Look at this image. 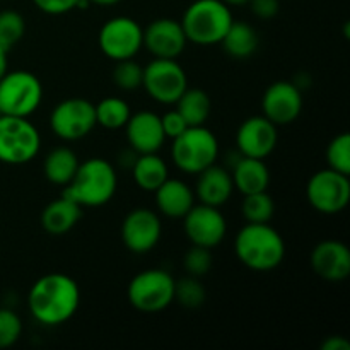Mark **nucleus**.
Masks as SVG:
<instances>
[{
	"instance_id": "obj_3",
	"label": "nucleus",
	"mask_w": 350,
	"mask_h": 350,
	"mask_svg": "<svg viewBox=\"0 0 350 350\" xmlns=\"http://www.w3.org/2000/svg\"><path fill=\"white\" fill-rule=\"evenodd\" d=\"M236 258L253 272H272L286 258V241L270 224H250L236 234Z\"/></svg>"
},
{
	"instance_id": "obj_40",
	"label": "nucleus",
	"mask_w": 350,
	"mask_h": 350,
	"mask_svg": "<svg viewBox=\"0 0 350 350\" xmlns=\"http://www.w3.org/2000/svg\"><path fill=\"white\" fill-rule=\"evenodd\" d=\"M7 53H9V51L0 48V79L7 74Z\"/></svg>"
},
{
	"instance_id": "obj_2",
	"label": "nucleus",
	"mask_w": 350,
	"mask_h": 350,
	"mask_svg": "<svg viewBox=\"0 0 350 350\" xmlns=\"http://www.w3.org/2000/svg\"><path fill=\"white\" fill-rule=\"evenodd\" d=\"M118 188V174L111 163L92 157L79 164L74 178L62 190V197L84 207H103L108 204Z\"/></svg>"
},
{
	"instance_id": "obj_33",
	"label": "nucleus",
	"mask_w": 350,
	"mask_h": 350,
	"mask_svg": "<svg viewBox=\"0 0 350 350\" xmlns=\"http://www.w3.org/2000/svg\"><path fill=\"white\" fill-rule=\"evenodd\" d=\"M328 167L350 176V135L347 132L335 137L327 147Z\"/></svg>"
},
{
	"instance_id": "obj_43",
	"label": "nucleus",
	"mask_w": 350,
	"mask_h": 350,
	"mask_svg": "<svg viewBox=\"0 0 350 350\" xmlns=\"http://www.w3.org/2000/svg\"><path fill=\"white\" fill-rule=\"evenodd\" d=\"M0 116H2V113H0Z\"/></svg>"
},
{
	"instance_id": "obj_39",
	"label": "nucleus",
	"mask_w": 350,
	"mask_h": 350,
	"mask_svg": "<svg viewBox=\"0 0 350 350\" xmlns=\"http://www.w3.org/2000/svg\"><path fill=\"white\" fill-rule=\"evenodd\" d=\"M321 350H350V342L345 337L340 335H334V337H328L327 340L321 344Z\"/></svg>"
},
{
	"instance_id": "obj_22",
	"label": "nucleus",
	"mask_w": 350,
	"mask_h": 350,
	"mask_svg": "<svg viewBox=\"0 0 350 350\" xmlns=\"http://www.w3.org/2000/svg\"><path fill=\"white\" fill-rule=\"evenodd\" d=\"M231 176L234 190H238L243 195L269 190L270 170L265 164V159L241 156L238 163L232 166Z\"/></svg>"
},
{
	"instance_id": "obj_29",
	"label": "nucleus",
	"mask_w": 350,
	"mask_h": 350,
	"mask_svg": "<svg viewBox=\"0 0 350 350\" xmlns=\"http://www.w3.org/2000/svg\"><path fill=\"white\" fill-rule=\"evenodd\" d=\"M241 214L250 224H270L275 214V202L269 191L243 195Z\"/></svg>"
},
{
	"instance_id": "obj_1",
	"label": "nucleus",
	"mask_w": 350,
	"mask_h": 350,
	"mask_svg": "<svg viewBox=\"0 0 350 350\" xmlns=\"http://www.w3.org/2000/svg\"><path fill=\"white\" fill-rule=\"evenodd\" d=\"M81 289L65 273H48L40 277L27 294V308L38 323L44 327L64 325L77 313Z\"/></svg>"
},
{
	"instance_id": "obj_42",
	"label": "nucleus",
	"mask_w": 350,
	"mask_h": 350,
	"mask_svg": "<svg viewBox=\"0 0 350 350\" xmlns=\"http://www.w3.org/2000/svg\"><path fill=\"white\" fill-rule=\"evenodd\" d=\"M222 2L229 7H236V5H245V3H248L250 0H222Z\"/></svg>"
},
{
	"instance_id": "obj_25",
	"label": "nucleus",
	"mask_w": 350,
	"mask_h": 350,
	"mask_svg": "<svg viewBox=\"0 0 350 350\" xmlns=\"http://www.w3.org/2000/svg\"><path fill=\"white\" fill-rule=\"evenodd\" d=\"M79 161L77 154L68 147H57L51 150L43 161V174L50 183L58 187H67L77 171Z\"/></svg>"
},
{
	"instance_id": "obj_9",
	"label": "nucleus",
	"mask_w": 350,
	"mask_h": 350,
	"mask_svg": "<svg viewBox=\"0 0 350 350\" xmlns=\"http://www.w3.org/2000/svg\"><path fill=\"white\" fill-rule=\"evenodd\" d=\"M306 198L311 207L320 214H340L350 202L349 176L330 167L318 171L308 181Z\"/></svg>"
},
{
	"instance_id": "obj_38",
	"label": "nucleus",
	"mask_w": 350,
	"mask_h": 350,
	"mask_svg": "<svg viewBox=\"0 0 350 350\" xmlns=\"http://www.w3.org/2000/svg\"><path fill=\"white\" fill-rule=\"evenodd\" d=\"M252 12L260 19H272L279 14L280 2L279 0H250Z\"/></svg>"
},
{
	"instance_id": "obj_12",
	"label": "nucleus",
	"mask_w": 350,
	"mask_h": 350,
	"mask_svg": "<svg viewBox=\"0 0 350 350\" xmlns=\"http://www.w3.org/2000/svg\"><path fill=\"white\" fill-rule=\"evenodd\" d=\"M142 88L154 101L161 105H174L188 88L187 72L176 60L154 58L144 68Z\"/></svg>"
},
{
	"instance_id": "obj_35",
	"label": "nucleus",
	"mask_w": 350,
	"mask_h": 350,
	"mask_svg": "<svg viewBox=\"0 0 350 350\" xmlns=\"http://www.w3.org/2000/svg\"><path fill=\"white\" fill-rule=\"evenodd\" d=\"M23 335V323L17 313L9 308H0V350L9 349Z\"/></svg>"
},
{
	"instance_id": "obj_16",
	"label": "nucleus",
	"mask_w": 350,
	"mask_h": 350,
	"mask_svg": "<svg viewBox=\"0 0 350 350\" xmlns=\"http://www.w3.org/2000/svg\"><path fill=\"white\" fill-rule=\"evenodd\" d=\"M277 142V125L263 115L246 118L236 132V149L245 157L267 159L275 150Z\"/></svg>"
},
{
	"instance_id": "obj_19",
	"label": "nucleus",
	"mask_w": 350,
	"mask_h": 350,
	"mask_svg": "<svg viewBox=\"0 0 350 350\" xmlns=\"http://www.w3.org/2000/svg\"><path fill=\"white\" fill-rule=\"evenodd\" d=\"M123 129H125L129 147L139 154L157 152L166 140L161 125V116L154 111L133 113Z\"/></svg>"
},
{
	"instance_id": "obj_4",
	"label": "nucleus",
	"mask_w": 350,
	"mask_h": 350,
	"mask_svg": "<svg viewBox=\"0 0 350 350\" xmlns=\"http://www.w3.org/2000/svg\"><path fill=\"white\" fill-rule=\"evenodd\" d=\"M232 21L231 9L222 0H195L187 7L180 23L188 41L211 46L221 43Z\"/></svg>"
},
{
	"instance_id": "obj_6",
	"label": "nucleus",
	"mask_w": 350,
	"mask_h": 350,
	"mask_svg": "<svg viewBox=\"0 0 350 350\" xmlns=\"http://www.w3.org/2000/svg\"><path fill=\"white\" fill-rule=\"evenodd\" d=\"M174 282L176 280L166 270H144L130 280L126 289L129 303L140 313H161L173 304Z\"/></svg>"
},
{
	"instance_id": "obj_21",
	"label": "nucleus",
	"mask_w": 350,
	"mask_h": 350,
	"mask_svg": "<svg viewBox=\"0 0 350 350\" xmlns=\"http://www.w3.org/2000/svg\"><path fill=\"white\" fill-rule=\"evenodd\" d=\"M154 193L157 211L170 219H183L195 205L193 190L176 178H167Z\"/></svg>"
},
{
	"instance_id": "obj_7",
	"label": "nucleus",
	"mask_w": 350,
	"mask_h": 350,
	"mask_svg": "<svg viewBox=\"0 0 350 350\" xmlns=\"http://www.w3.org/2000/svg\"><path fill=\"white\" fill-rule=\"evenodd\" d=\"M41 149L36 126L23 116H0V163L19 166L31 163Z\"/></svg>"
},
{
	"instance_id": "obj_26",
	"label": "nucleus",
	"mask_w": 350,
	"mask_h": 350,
	"mask_svg": "<svg viewBox=\"0 0 350 350\" xmlns=\"http://www.w3.org/2000/svg\"><path fill=\"white\" fill-rule=\"evenodd\" d=\"M167 164L163 157L154 154H139L135 164L132 166L133 180L137 187L144 191H156L167 180Z\"/></svg>"
},
{
	"instance_id": "obj_8",
	"label": "nucleus",
	"mask_w": 350,
	"mask_h": 350,
	"mask_svg": "<svg viewBox=\"0 0 350 350\" xmlns=\"http://www.w3.org/2000/svg\"><path fill=\"white\" fill-rule=\"evenodd\" d=\"M43 99L40 79L27 70L9 72L0 79V113L9 116L33 115Z\"/></svg>"
},
{
	"instance_id": "obj_24",
	"label": "nucleus",
	"mask_w": 350,
	"mask_h": 350,
	"mask_svg": "<svg viewBox=\"0 0 350 350\" xmlns=\"http://www.w3.org/2000/svg\"><path fill=\"white\" fill-rule=\"evenodd\" d=\"M219 44H222L229 57L243 60V58H250L258 50L260 38L252 24L245 23V21H232L228 33L224 34Z\"/></svg>"
},
{
	"instance_id": "obj_11",
	"label": "nucleus",
	"mask_w": 350,
	"mask_h": 350,
	"mask_svg": "<svg viewBox=\"0 0 350 350\" xmlns=\"http://www.w3.org/2000/svg\"><path fill=\"white\" fill-rule=\"evenodd\" d=\"M94 105L84 98H68L58 103L50 116V126L55 135L67 142L88 137L96 129Z\"/></svg>"
},
{
	"instance_id": "obj_27",
	"label": "nucleus",
	"mask_w": 350,
	"mask_h": 350,
	"mask_svg": "<svg viewBox=\"0 0 350 350\" xmlns=\"http://www.w3.org/2000/svg\"><path fill=\"white\" fill-rule=\"evenodd\" d=\"M176 105L178 113L183 116L188 126H200L205 125L212 113L211 96L198 88H187L183 94L178 98Z\"/></svg>"
},
{
	"instance_id": "obj_32",
	"label": "nucleus",
	"mask_w": 350,
	"mask_h": 350,
	"mask_svg": "<svg viewBox=\"0 0 350 350\" xmlns=\"http://www.w3.org/2000/svg\"><path fill=\"white\" fill-rule=\"evenodd\" d=\"M26 33V21L16 10L0 12V48L5 51L12 50L14 44L19 43Z\"/></svg>"
},
{
	"instance_id": "obj_15",
	"label": "nucleus",
	"mask_w": 350,
	"mask_h": 350,
	"mask_svg": "<svg viewBox=\"0 0 350 350\" xmlns=\"http://www.w3.org/2000/svg\"><path fill=\"white\" fill-rule=\"evenodd\" d=\"M303 91L291 81H277L265 89L262 111L265 118L279 125H289L303 111Z\"/></svg>"
},
{
	"instance_id": "obj_23",
	"label": "nucleus",
	"mask_w": 350,
	"mask_h": 350,
	"mask_svg": "<svg viewBox=\"0 0 350 350\" xmlns=\"http://www.w3.org/2000/svg\"><path fill=\"white\" fill-rule=\"evenodd\" d=\"M82 217V207L68 198L60 197L50 202L41 212V228L53 236L67 234Z\"/></svg>"
},
{
	"instance_id": "obj_13",
	"label": "nucleus",
	"mask_w": 350,
	"mask_h": 350,
	"mask_svg": "<svg viewBox=\"0 0 350 350\" xmlns=\"http://www.w3.org/2000/svg\"><path fill=\"white\" fill-rule=\"evenodd\" d=\"M185 234L191 245L215 248L221 245L228 232V222L219 207L212 205H193L183 217Z\"/></svg>"
},
{
	"instance_id": "obj_30",
	"label": "nucleus",
	"mask_w": 350,
	"mask_h": 350,
	"mask_svg": "<svg viewBox=\"0 0 350 350\" xmlns=\"http://www.w3.org/2000/svg\"><path fill=\"white\" fill-rule=\"evenodd\" d=\"M205 297L207 293L200 277L187 275L174 282V301L185 310H198L205 303Z\"/></svg>"
},
{
	"instance_id": "obj_5",
	"label": "nucleus",
	"mask_w": 350,
	"mask_h": 350,
	"mask_svg": "<svg viewBox=\"0 0 350 350\" xmlns=\"http://www.w3.org/2000/svg\"><path fill=\"white\" fill-rule=\"evenodd\" d=\"M171 156L178 170L183 173H202L205 167L212 166L217 161V137L205 125L188 126L181 135L173 139Z\"/></svg>"
},
{
	"instance_id": "obj_20",
	"label": "nucleus",
	"mask_w": 350,
	"mask_h": 350,
	"mask_svg": "<svg viewBox=\"0 0 350 350\" xmlns=\"http://www.w3.org/2000/svg\"><path fill=\"white\" fill-rule=\"evenodd\" d=\"M232 191H234V183H232L231 171L214 163L198 173L193 193L200 204L221 208L231 198Z\"/></svg>"
},
{
	"instance_id": "obj_10",
	"label": "nucleus",
	"mask_w": 350,
	"mask_h": 350,
	"mask_svg": "<svg viewBox=\"0 0 350 350\" xmlns=\"http://www.w3.org/2000/svg\"><path fill=\"white\" fill-rule=\"evenodd\" d=\"M98 44L99 50L115 62L133 58L144 46V29L132 17H113L99 29Z\"/></svg>"
},
{
	"instance_id": "obj_18",
	"label": "nucleus",
	"mask_w": 350,
	"mask_h": 350,
	"mask_svg": "<svg viewBox=\"0 0 350 350\" xmlns=\"http://www.w3.org/2000/svg\"><path fill=\"white\" fill-rule=\"evenodd\" d=\"M311 269L327 282H344L350 275V250L337 239L318 243L310 256Z\"/></svg>"
},
{
	"instance_id": "obj_31",
	"label": "nucleus",
	"mask_w": 350,
	"mask_h": 350,
	"mask_svg": "<svg viewBox=\"0 0 350 350\" xmlns=\"http://www.w3.org/2000/svg\"><path fill=\"white\" fill-rule=\"evenodd\" d=\"M113 84L118 89L125 92H133L139 88H142L144 79V67L137 64L133 58H126V60L116 62L115 68H113Z\"/></svg>"
},
{
	"instance_id": "obj_36",
	"label": "nucleus",
	"mask_w": 350,
	"mask_h": 350,
	"mask_svg": "<svg viewBox=\"0 0 350 350\" xmlns=\"http://www.w3.org/2000/svg\"><path fill=\"white\" fill-rule=\"evenodd\" d=\"M161 125H163L166 139H176L178 135H181V133L188 129L187 122H185L183 116L178 113V109L167 111L166 115L161 116Z\"/></svg>"
},
{
	"instance_id": "obj_28",
	"label": "nucleus",
	"mask_w": 350,
	"mask_h": 350,
	"mask_svg": "<svg viewBox=\"0 0 350 350\" xmlns=\"http://www.w3.org/2000/svg\"><path fill=\"white\" fill-rule=\"evenodd\" d=\"M94 111L96 123L108 130L123 129L129 122L130 115H132L129 103L122 98H116V96L101 99L98 105H94Z\"/></svg>"
},
{
	"instance_id": "obj_17",
	"label": "nucleus",
	"mask_w": 350,
	"mask_h": 350,
	"mask_svg": "<svg viewBox=\"0 0 350 350\" xmlns=\"http://www.w3.org/2000/svg\"><path fill=\"white\" fill-rule=\"evenodd\" d=\"M187 34L180 21L161 17L144 29V46L154 58L176 60L187 48Z\"/></svg>"
},
{
	"instance_id": "obj_14",
	"label": "nucleus",
	"mask_w": 350,
	"mask_h": 350,
	"mask_svg": "<svg viewBox=\"0 0 350 350\" xmlns=\"http://www.w3.org/2000/svg\"><path fill=\"white\" fill-rule=\"evenodd\" d=\"M163 234L159 215L150 208H133L122 224V241L126 250L137 255L149 253L157 246Z\"/></svg>"
},
{
	"instance_id": "obj_37",
	"label": "nucleus",
	"mask_w": 350,
	"mask_h": 350,
	"mask_svg": "<svg viewBox=\"0 0 350 350\" xmlns=\"http://www.w3.org/2000/svg\"><path fill=\"white\" fill-rule=\"evenodd\" d=\"M33 2L41 12L50 14V16H60V14H67L77 9L79 0H33Z\"/></svg>"
},
{
	"instance_id": "obj_34",
	"label": "nucleus",
	"mask_w": 350,
	"mask_h": 350,
	"mask_svg": "<svg viewBox=\"0 0 350 350\" xmlns=\"http://www.w3.org/2000/svg\"><path fill=\"white\" fill-rule=\"evenodd\" d=\"M212 263H214V258H212L211 248H204V246L191 245V248L183 256L185 270L188 275L193 277L207 275L212 269Z\"/></svg>"
},
{
	"instance_id": "obj_41",
	"label": "nucleus",
	"mask_w": 350,
	"mask_h": 350,
	"mask_svg": "<svg viewBox=\"0 0 350 350\" xmlns=\"http://www.w3.org/2000/svg\"><path fill=\"white\" fill-rule=\"evenodd\" d=\"M91 3H96V5H115V3L122 2V0H89Z\"/></svg>"
}]
</instances>
